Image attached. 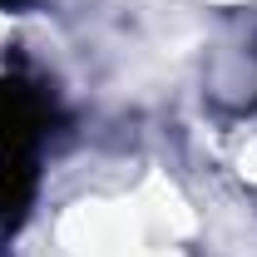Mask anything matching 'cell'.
<instances>
[{
  "instance_id": "obj_1",
  "label": "cell",
  "mask_w": 257,
  "mask_h": 257,
  "mask_svg": "<svg viewBox=\"0 0 257 257\" xmlns=\"http://www.w3.org/2000/svg\"><path fill=\"white\" fill-rule=\"evenodd\" d=\"M89 257H154L149 247H94Z\"/></svg>"
}]
</instances>
